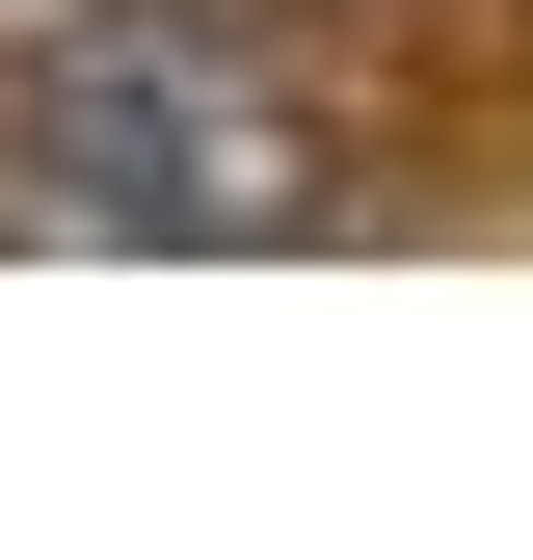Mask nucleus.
Instances as JSON below:
<instances>
[{"mask_svg": "<svg viewBox=\"0 0 533 560\" xmlns=\"http://www.w3.org/2000/svg\"><path fill=\"white\" fill-rule=\"evenodd\" d=\"M0 187L54 241H320L347 214V107L240 0H27L0 27Z\"/></svg>", "mask_w": 533, "mask_h": 560, "instance_id": "1", "label": "nucleus"}, {"mask_svg": "<svg viewBox=\"0 0 533 560\" xmlns=\"http://www.w3.org/2000/svg\"><path fill=\"white\" fill-rule=\"evenodd\" d=\"M0 27H27V0H0Z\"/></svg>", "mask_w": 533, "mask_h": 560, "instance_id": "2", "label": "nucleus"}]
</instances>
